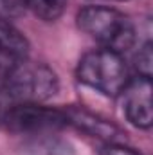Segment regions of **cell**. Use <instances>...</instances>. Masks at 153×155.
Here are the masks:
<instances>
[{
  "instance_id": "cell-1",
  "label": "cell",
  "mask_w": 153,
  "mask_h": 155,
  "mask_svg": "<svg viewBox=\"0 0 153 155\" xmlns=\"http://www.w3.org/2000/svg\"><path fill=\"white\" fill-rule=\"evenodd\" d=\"M77 25L83 33L114 52H126L135 45V27L132 20L112 7L86 5L77 13Z\"/></svg>"
},
{
  "instance_id": "cell-2",
  "label": "cell",
  "mask_w": 153,
  "mask_h": 155,
  "mask_svg": "<svg viewBox=\"0 0 153 155\" xmlns=\"http://www.w3.org/2000/svg\"><path fill=\"white\" fill-rule=\"evenodd\" d=\"M77 79L103 96L115 97L126 88L130 72L122 54L108 49H97L86 52L79 60Z\"/></svg>"
},
{
  "instance_id": "cell-3",
  "label": "cell",
  "mask_w": 153,
  "mask_h": 155,
  "mask_svg": "<svg viewBox=\"0 0 153 155\" xmlns=\"http://www.w3.org/2000/svg\"><path fill=\"white\" fill-rule=\"evenodd\" d=\"M4 83L11 97L20 103H43L58 92V78L45 63L31 61L29 58L13 69L2 72Z\"/></svg>"
},
{
  "instance_id": "cell-4",
  "label": "cell",
  "mask_w": 153,
  "mask_h": 155,
  "mask_svg": "<svg viewBox=\"0 0 153 155\" xmlns=\"http://www.w3.org/2000/svg\"><path fill=\"white\" fill-rule=\"evenodd\" d=\"M69 121L63 110L47 108L40 103H20L5 117L4 124L13 132H43L65 126Z\"/></svg>"
},
{
  "instance_id": "cell-5",
  "label": "cell",
  "mask_w": 153,
  "mask_h": 155,
  "mask_svg": "<svg viewBox=\"0 0 153 155\" xmlns=\"http://www.w3.org/2000/svg\"><path fill=\"white\" fill-rule=\"evenodd\" d=\"M151 79L137 78L130 79L126 88L121 92L124 101L122 108L128 121L137 128H150L153 121L151 112Z\"/></svg>"
},
{
  "instance_id": "cell-6",
  "label": "cell",
  "mask_w": 153,
  "mask_h": 155,
  "mask_svg": "<svg viewBox=\"0 0 153 155\" xmlns=\"http://www.w3.org/2000/svg\"><path fill=\"white\" fill-rule=\"evenodd\" d=\"M29 58L27 38L5 18H0V72L13 69Z\"/></svg>"
},
{
  "instance_id": "cell-7",
  "label": "cell",
  "mask_w": 153,
  "mask_h": 155,
  "mask_svg": "<svg viewBox=\"0 0 153 155\" xmlns=\"http://www.w3.org/2000/svg\"><path fill=\"white\" fill-rule=\"evenodd\" d=\"M67 121L76 124L77 128L88 132V134H94V135H99V137H105L108 139L110 143H117L115 139L121 135V132L115 128L114 124L106 123L105 119L94 116V114H88L85 110H77V108H70L65 112Z\"/></svg>"
},
{
  "instance_id": "cell-8",
  "label": "cell",
  "mask_w": 153,
  "mask_h": 155,
  "mask_svg": "<svg viewBox=\"0 0 153 155\" xmlns=\"http://www.w3.org/2000/svg\"><path fill=\"white\" fill-rule=\"evenodd\" d=\"M25 5L45 22L58 20L67 5V0H25Z\"/></svg>"
},
{
  "instance_id": "cell-9",
  "label": "cell",
  "mask_w": 153,
  "mask_h": 155,
  "mask_svg": "<svg viewBox=\"0 0 153 155\" xmlns=\"http://www.w3.org/2000/svg\"><path fill=\"white\" fill-rule=\"evenodd\" d=\"M151 67H153V56H151V43H144L137 56H135V69L139 72V78L151 79Z\"/></svg>"
},
{
  "instance_id": "cell-10",
  "label": "cell",
  "mask_w": 153,
  "mask_h": 155,
  "mask_svg": "<svg viewBox=\"0 0 153 155\" xmlns=\"http://www.w3.org/2000/svg\"><path fill=\"white\" fill-rule=\"evenodd\" d=\"M16 105H18V103L11 97V94H9V90H7V87H5V83H4L2 72H0V123H2V124H4L7 114H9Z\"/></svg>"
},
{
  "instance_id": "cell-11",
  "label": "cell",
  "mask_w": 153,
  "mask_h": 155,
  "mask_svg": "<svg viewBox=\"0 0 153 155\" xmlns=\"http://www.w3.org/2000/svg\"><path fill=\"white\" fill-rule=\"evenodd\" d=\"M101 155H141L130 146H124L121 143H106L101 148Z\"/></svg>"
},
{
  "instance_id": "cell-12",
  "label": "cell",
  "mask_w": 153,
  "mask_h": 155,
  "mask_svg": "<svg viewBox=\"0 0 153 155\" xmlns=\"http://www.w3.org/2000/svg\"><path fill=\"white\" fill-rule=\"evenodd\" d=\"M25 5V0H0V13L2 15H16L20 13V9Z\"/></svg>"
}]
</instances>
